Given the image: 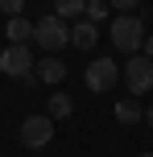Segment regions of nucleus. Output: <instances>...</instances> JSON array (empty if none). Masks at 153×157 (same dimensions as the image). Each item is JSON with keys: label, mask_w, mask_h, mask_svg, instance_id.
<instances>
[{"label": "nucleus", "mask_w": 153, "mask_h": 157, "mask_svg": "<svg viewBox=\"0 0 153 157\" xmlns=\"http://www.w3.org/2000/svg\"><path fill=\"white\" fill-rule=\"evenodd\" d=\"M112 46L120 50V54H137V50L145 46V25H141L137 13L112 17Z\"/></svg>", "instance_id": "nucleus-1"}, {"label": "nucleus", "mask_w": 153, "mask_h": 157, "mask_svg": "<svg viewBox=\"0 0 153 157\" xmlns=\"http://www.w3.org/2000/svg\"><path fill=\"white\" fill-rule=\"evenodd\" d=\"M33 41H37L46 54H58L62 46H71V25H66L62 17H41V21L33 25Z\"/></svg>", "instance_id": "nucleus-2"}, {"label": "nucleus", "mask_w": 153, "mask_h": 157, "mask_svg": "<svg viewBox=\"0 0 153 157\" xmlns=\"http://www.w3.org/2000/svg\"><path fill=\"white\" fill-rule=\"evenodd\" d=\"M33 66H37V58H33V50L25 46V41H8V50L0 54V71H4L8 78H25V75H33Z\"/></svg>", "instance_id": "nucleus-3"}, {"label": "nucleus", "mask_w": 153, "mask_h": 157, "mask_svg": "<svg viewBox=\"0 0 153 157\" xmlns=\"http://www.w3.org/2000/svg\"><path fill=\"white\" fill-rule=\"evenodd\" d=\"M54 141V120L50 116H25L21 120V145L25 149H46Z\"/></svg>", "instance_id": "nucleus-4"}, {"label": "nucleus", "mask_w": 153, "mask_h": 157, "mask_svg": "<svg viewBox=\"0 0 153 157\" xmlns=\"http://www.w3.org/2000/svg\"><path fill=\"white\" fill-rule=\"evenodd\" d=\"M116 78H120V71H116V62H112V58H95V62L83 71V83H87V91H95V95L112 91V87H116Z\"/></svg>", "instance_id": "nucleus-5"}, {"label": "nucleus", "mask_w": 153, "mask_h": 157, "mask_svg": "<svg viewBox=\"0 0 153 157\" xmlns=\"http://www.w3.org/2000/svg\"><path fill=\"white\" fill-rule=\"evenodd\" d=\"M124 87H128L132 95H145L153 87V58H145V54L128 58V62H124Z\"/></svg>", "instance_id": "nucleus-6"}, {"label": "nucleus", "mask_w": 153, "mask_h": 157, "mask_svg": "<svg viewBox=\"0 0 153 157\" xmlns=\"http://www.w3.org/2000/svg\"><path fill=\"white\" fill-rule=\"evenodd\" d=\"M33 75H37L41 83H62V78H66V62H62V58H54V54H46V58H37Z\"/></svg>", "instance_id": "nucleus-7"}, {"label": "nucleus", "mask_w": 153, "mask_h": 157, "mask_svg": "<svg viewBox=\"0 0 153 157\" xmlns=\"http://www.w3.org/2000/svg\"><path fill=\"white\" fill-rule=\"evenodd\" d=\"M95 41H99L95 21H75V25H71V46H75V50H91Z\"/></svg>", "instance_id": "nucleus-8"}, {"label": "nucleus", "mask_w": 153, "mask_h": 157, "mask_svg": "<svg viewBox=\"0 0 153 157\" xmlns=\"http://www.w3.org/2000/svg\"><path fill=\"white\" fill-rule=\"evenodd\" d=\"M71 108H75L71 95H62V91H54V95L46 99V116H50V120H66V116H71Z\"/></svg>", "instance_id": "nucleus-9"}, {"label": "nucleus", "mask_w": 153, "mask_h": 157, "mask_svg": "<svg viewBox=\"0 0 153 157\" xmlns=\"http://www.w3.org/2000/svg\"><path fill=\"white\" fill-rule=\"evenodd\" d=\"M4 33H8V41H29L33 37V21H25V17H8V25H4Z\"/></svg>", "instance_id": "nucleus-10"}, {"label": "nucleus", "mask_w": 153, "mask_h": 157, "mask_svg": "<svg viewBox=\"0 0 153 157\" xmlns=\"http://www.w3.org/2000/svg\"><path fill=\"white\" fill-rule=\"evenodd\" d=\"M79 13H87V0H54V17L62 21H79Z\"/></svg>", "instance_id": "nucleus-11"}, {"label": "nucleus", "mask_w": 153, "mask_h": 157, "mask_svg": "<svg viewBox=\"0 0 153 157\" xmlns=\"http://www.w3.org/2000/svg\"><path fill=\"white\" fill-rule=\"evenodd\" d=\"M116 120H120V124H137V120H145V112H141L137 99H120L116 103Z\"/></svg>", "instance_id": "nucleus-12"}, {"label": "nucleus", "mask_w": 153, "mask_h": 157, "mask_svg": "<svg viewBox=\"0 0 153 157\" xmlns=\"http://www.w3.org/2000/svg\"><path fill=\"white\" fill-rule=\"evenodd\" d=\"M104 17H108V0H87V21H104Z\"/></svg>", "instance_id": "nucleus-13"}, {"label": "nucleus", "mask_w": 153, "mask_h": 157, "mask_svg": "<svg viewBox=\"0 0 153 157\" xmlns=\"http://www.w3.org/2000/svg\"><path fill=\"white\" fill-rule=\"evenodd\" d=\"M21 8H25V0H0V13L4 17H21Z\"/></svg>", "instance_id": "nucleus-14"}, {"label": "nucleus", "mask_w": 153, "mask_h": 157, "mask_svg": "<svg viewBox=\"0 0 153 157\" xmlns=\"http://www.w3.org/2000/svg\"><path fill=\"white\" fill-rule=\"evenodd\" d=\"M108 4H112V8H120V13H137V4H141V0H108Z\"/></svg>", "instance_id": "nucleus-15"}, {"label": "nucleus", "mask_w": 153, "mask_h": 157, "mask_svg": "<svg viewBox=\"0 0 153 157\" xmlns=\"http://www.w3.org/2000/svg\"><path fill=\"white\" fill-rule=\"evenodd\" d=\"M145 58H153V33L145 37Z\"/></svg>", "instance_id": "nucleus-16"}, {"label": "nucleus", "mask_w": 153, "mask_h": 157, "mask_svg": "<svg viewBox=\"0 0 153 157\" xmlns=\"http://www.w3.org/2000/svg\"><path fill=\"white\" fill-rule=\"evenodd\" d=\"M145 124L153 128V103H149V108H145Z\"/></svg>", "instance_id": "nucleus-17"}, {"label": "nucleus", "mask_w": 153, "mask_h": 157, "mask_svg": "<svg viewBox=\"0 0 153 157\" xmlns=\"http://www.w3.org/2000/svg\"><path fill=\"white\" fill-rule=\"evenodd\" d=\"M141 157H153V153H141Z\"/></svg>", "instance_id": "nucleus-18"}]
</instances>
